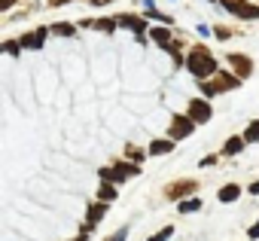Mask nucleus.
Returning a JSON list of instances; mask_svg holds the SVG:
<instances>
[{"mask_svg": "<svg viewBox=\"0 0 259 241\" xmlns=\"http://www.w3.org/2000/svg\"><path fill=\"white\" fill-rule=\"evenodd\" d=\"M213 67H217V64H213V58H210L204 49H195V52L189 55V70H192L198 79L210 76V73H213Z\"/></svg>", "mask_w": 259, "mask_h": 241, "instance_id": "f257e3e1", "label": "nucleus"}, {"mask_svg": "<svg viewBox=\"0 0 259 241\" xmlns=\"http://www.w3.org/2000/svg\"><path fill=\"white\" fill-rule=\"evenodd\" d=\"M189 116H192V123H207V119H210L207 101H192V104H189Z\"/></svg>", "mask_w": 259, "mask_h": 241, "instance_id": "f03ea898", "label": "nucleus"}, {"mask_svg": "<svg viewBox=\"0 0 259 241\" xmlns=\"http://www.w3.org/2000/svg\"><path fill=\"white\" fill-rule=\"evenodd\" d=\"M238 192H241V189H238L235 183H229V186H223V189H220V202H235V198H238Z\"/></svg>", "mask_w": 259, "mask_h": 241, "instance_id": "7ed1b4c3", "label": "nucleus"}, {"mask_svg": "<svg viewBox=\"0 0 259 241\" xmlns=\"http://www.w3.org/2000/svg\"><path fill=\"white\" fill-rule=\"evenodd\" d=\"M189 129H192V123H186V119H177V123H174V135H171V138H183V135H189Z\"/></svg>", "mask_w": 259, "mask_h": 241, "instance_id": "20e7f679", "label": "nucleus"}, {"mask_svg": "<svg viewBox=\"0 0 259 241\" xmlns=\"http://www.w3.org/2000/svg\"><path fill=\"white\" fill-rule=\"evenodd\" d=\"M232 64H238L235 70H238L241 76H247V73H250V61H247V58H241V55H232Z\"/></svg>", "mask_w": 259, "mask_h": 241, "instance_id": "39448f33", "label": "nucleus"}, {"mask_svg": "<svg viewBox=\"0 0 259 241\" xmlns=\"http://www.w3.org/2000/svg\"><path fill=\"white\" fill-rule=\"evenodd\" d=\"M171 147H174V141H156V144L150 147V153H156V156H159V153H168Z\"/></svg>", "mask_w": 259, "mask_h": 241, "instance_id": "423d86ee", "label": "nucleus"}, {"mask_svg": "<svg viewBox=\"0 0 259 241\" xmlns=\"http://www.w3.org/2000/svg\"><path fill=\"white\" fill-rule=\"evenodd\" d=\"M104 214H107V208H104V205H95V208L89 211V223H98Z\"/></svg>", "mask_w": 259, "mask_h": 241, "instance_id": "0eeeda50", "label": "nucleus"}, {"mask_svg": "<svg viewBox=\"0 0 259 241\" xmlns=\"http://www.w3.org/2000/svg\"><path fill=\"white\" fill-rule=\"evenodd\" d=\"M241 147H244V141H241V138H232V141L226 144V153H229V156H235V153H238Z\"/></svg>", "mask_w": 259, "mask_h": 241, "instance_id": "6e6552de", "label": "nucleus"}, {"mask_svg": "<svg viewBox=\"0 0 259 241\" xmlns=\"http://www.w3.org/2000/svg\"><path fill=\"white\" fill-rule=\"evenodd\" d=\"M98 195H101L104 202H110V198H116V186H110V183H107V186H101V192H98Z\"/></svg>", "mask_w": 259, "mask_h": 241, "instance_id": "1a4fd4ad", "label": "nucleus"}, {"mask_svg": "<svg viewBox=\"0 0 259 241\" xmlns=\"http://www.w3.org/2000/svg\"><path fill=\"white\" fill-rule=\"evenodd\" d=\"M244 141H259V123H253V126L247 129V135H244Z\"/></svg>", "mask_w": 259, "mask_h": 241, "instance_id": "9d476101", "label": "nucleus"}, {"mask_svg": "<svg viewBox=\"0 0 259 241\" xmlns=\"http://www.w3.org/2000/svg\"><path fill=\"white\" fill-rule=\"evenodd\" d=\"M198 208H201V202H198V198H192V202H183V205H180V211H186V214H189V211H198Z\"/></svg>", "mask_w": 259, "mask_h": 241, "instance_id": "9b49d317", "label": "nucleus"}, {"mask_svg": "<svg viewBox=\"0 0 259 241\" xmlns=\"http://www.w3.org/2000/svg\"><path fill=\"white\" fill-rule=\"evenodd\" d=\"M55 34H61V37H70V34H73V28H70V25H58V28H55Z\"/></svg>", "mask_w": 259, "mask_h": 241, "instance_id": "f8f14e48", "label": "nucleus"}, {"mask_svg": "<svg viewBox=\"0 0 259 241\" xmlns=\"http://www.w3.org/2000/svg\"><path fill=\"white\" fill-rule=\"evenodd\" d=\"M153 37H156L162 46H168V31H153Z\"/></svg>", "mask_w": 259, "mask_h": 241, "instance_id": "ddd939ff", "label": "nucleus"}, {"mask_svg": "<svg viewBox=\"0 0 259 241\" xmlns=\"http://www.w3.org/2000/svg\"><path fill=\"white\" fill-rule=\"evenodd\" d=\"M125 235H128V229H119V232L110 235V241H125Z\"/></svg>", "mask_w": 259, "mask_h": 241, "instance_id": "4468645a", "label": "nucleus"}, {"mask_svg": "<svg viewBox=\"0 0 259 241\" xmlns=\"http://www.w3.org/2000/svg\"><path fill=\"white\" fill-rule=\"evenodd\" d=\"M168 235H171V229H162V232H159V235H153V238H150V241H165V238H168Z\"/></svg>", "mask_w": 259, "mask_h": 241, "instance_id": "2eb2a0df", "label": "nucleus"}, {"mask_svg": "<svg viewBox=\"0 0 259 241\" xmlns=\"http://www.w3.org/2000/svg\"><path fill=\"white\" fill-rule=\"evenodd\" d=\"M250 238H259V223H256V226L250 229Z\"/></svg>", "mask_w": 259, "mask_h": 241, "instance_id": "dca6fc26", "label": "nucleus"}, {"mask_svg": "<svg viewBox=\"0 0 259 241\" xmlns=\"http://www.w3.org/2000/svg\"><path fill=\"white\" fill-rule=\"evenodd\" d=\"M250 192H253V195H259V183H253V186H250Z\"/></svg>", "mask_w": 259, "mask_h": 241, "instance_id": "f3484780", "label": "nucleus"}]
</instances>
